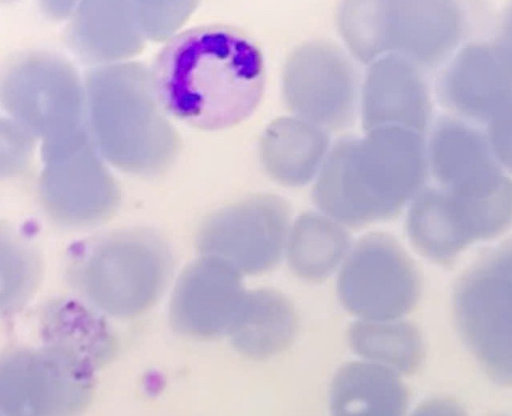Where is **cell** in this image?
Instances as JSON below:
<instances>
[{
  "mask_svg": "<svg viewBox=\"0 0 512 416\" xmlns=\"http://www.w3.org/2000/svg\"><path fill=\"white\" fill-rule=\"evenodd\" d=\"M363 129L398 126L421 134L431 113L430 95L421 68L408 59L384 55L366 70L360 92Z\"/></svg>",
  "mask_w": 512,
  "mask_h": 416,
  "instance_id": "9a60e30c",
  "label": "cell"
},
{
  "mask_svg": "<svg viewBox=\"0 0 512 416\" xmlns=\"http://www.w3.org/2000/svg\"><path fill=\"white\" fill-rule=\"evenodd\" d=\"M454 312L464 341L485 372L512 386V239L461 278Z\"/></svg>",
  "mask_w": 512,
  "mask_h": 416,
  "instance_id": "52a82bcc",
  "label": "cell"
},
{
  "mask_svg": "<svg viewBox=\"0 0 512 416\" xmlns=\"http://www.w3.org/2000/svg\"><path fill=\"white\" fill-rule=\"evenodd\" d=\"M330 147L324 128L297 116H281L264 128L258 155L264 171L275 182L301 187L317 177Z\"/></svg>",
  "mask_w": 512,
  "mask_h": 416,
  "instance_id": "e0dca14e",
  "label": "cell"
},
{
  "mask_svg": "<svg viewBox=\"0 0 512 416\" xmlns=\"http://www.w3.org/2000/svg\"><path fill=\"white\" fill-rule=\"evenodd\" d=\"M73 285L100 311L118 318L138 316L164 292L173 270L163 237L146 228L104 234L83 244L71 266Z\"/></svg>",
  "mask_w": 512,
  "mask_h": 416,
  "instance_id": "5b68a950",
  "label": "cell"
},
{
  "mask_svg": "<svg viewBox=\"0 0 512 416\" xmlns=\"http://www.w3.org/2000/svg\"><path fill=\"white\" fill-rule=\"evenodd\" d=\"M87 126L100 155L138 175L166 170L179 137L164 114L140 62L109 63L84 73Z\"/></svg>",
  "mask_w": 512,
  "mask_h": 416,
  "instance_id": "3957f363",
  "label": "cell"
},
{
  "mask_svg": "<svg viewBox=\"0 0 512 416\" xmlns=\"http://www.w3.org/2000/svg\"><path fill=\"white\" fill-rule=\"evenodd\" d=\"M438 95L455 112L490 121L512 102V72L495 44L470 43L441 74Z\"/></svg>",
  "mask_w": 512,
  "mask_h": 416,
  "instance_id": "2e32d148",
  "label": "cell"
},
{
  "mask_svg": "<svg viewBox=\"0 0 512 416\" xmlns=\"http://www.w3.org/2000/svg\"><path fill=\"white\" fill-rule=\"evenodd\" d=\"M336 25L358 61L368 65L395 54L422 69L438 65L458 45L465 18L453 1H344Z\"/></svg>",
  "mask_w": 512,
  "mask_h": 416,
  "instance_id": "277c9868",
  "label": "cell"
},
{
  "mask_svg": "<svg viewBox=\"0 0 512 416\" xmlns=\"http://www.w3.org/2000/svg\"><path fill=\"white\" fill-rule=\"evenodd\" d=\"M428 165L441 189L463 197H485L501 189L506 177L488 138L468 124L440 118L427 147Z\"/></svg>",
  "mask_w": 512,
  "mask_h": 416,
  "instance_id": "5bb4252c",
  "label": "cell"
},
{
  "mask_svg": "<svg viewBox=\"0 0 512 416\" xmlns=\"http://www.w3.org/2000/svg\"><path fill=\"white\" fill-rule=\"evenodd\" d=\"M502 59L512 72V6L501 17L496 42L494 43Z\"/></svg>",
  "mask_w": 512,
  "mask_h": 416,
  "instance_id": "484cf974",
  "label": "cell"
},
{
  "mask_svg": "<svg viewBox=\"0 0 512 416\" xmlns=\"http://www.w3.org/2000/svg\"><path fill=\"white\" fill-rule=\"evenodd\" d=\"M348 339L360 356L401 373L414 372L423 359L421 335L408 322L357 321L350 327Z\"/></svg>",
  "mask_w": 512,
  "mask_h": 416,
  "instance_id": "7402d4cb",
  "label": "cell"
},
{
  "mask_svg": "<svg viewBox=\"0 0 512 416\" xmlns=\"http://www.w3.org/2000/svg\"><path fill=\"white\" fill-rule=\"evenodd\" d=\"M93 366L55 345L15 348L2 357V416H77L92 391Z\"/></svg>",
  "mask_w": 512,
  "mask_h": 416,
  "instance_id": "ba28073f",
  "label": "cell"
},
{
  "mask_svg": "<svg viewBox=\"0 0 512 416\" xmlns=\"http://www.w3.org/2000/svg\"><path fill=\"white\" fill-rule=\"evenodd\" d=\"M488 141L499 164L512 172V102L489 121Z\"/></svg>",
  "mask_w": 512,
  "mask_h": 416,
  "instance_id": "cb8c5ba5",
  "label": "cell"
},
{
  "mask_svg": "<svg viewBox=\"0 0 512 416\" xmlns=\"http://www.w3.org/2000/svg\"><path fill=\"white\" fill-rule=\"evenodd\" d=\"M349 245L350 237L342 224L323 213L305 212L289 230L288 263L298 276L318 281L336 268Z\"/></svg>",
  "mask_w": 512,
  "mask_h": 416,
  "instance_id": "44dd1931",
  "label": "cell"
},
{
  "mask_svg": "<svg viewBox=\"0 0 512 416\" xmlns=\"http://www.w3.org/2000/svg\"><path fill=\"white\" fill-rule=\"evenodd\" d=\"M408 392L394 370L351 362L335 374L330 390L333 416H404Z\"/></svg>",
  "mask_w": 512,
  "mask_h": 416,
  "instance_id": "d6986e66",
  "label": "cell"
},
{
  "mask_svg": "<svg viewBox=\"0 0 512 416\" xmlns=\"http://www.w3.org/2000/svg\"><path fill=\"white\" fill-rule=\"evenodd\" d=\"M91 135L44 161L39 198L47 215L66 227H87L116 210L119 191Z\"/></svg>",
  "mask_w": 512,
  "mask_h": 416,
  "instance_id": "7c38bea8",
  "label": "cell"
},
{
  "mask_svg": "<svg viewBox=\"0 0 512 416\" xmlns=\"http://www.w3.org/2000/svg\"><path fill=\"white\" fill-rule=\"evenodd\" d=\"M246 293L235 268L216 257L202 256L177 280L170 302L171 325L178 333L197 338L229 334Z\"/></svg>",
  "mask_w": 512,
  "mask_h": 416,
  "instance_id": "4fadbf2b",
  "label": "cell"
},
{
  "mask_svg": "<svg viewBox=\"0 0 512 416\" xmlns=\"http://www.w3.org/2000/svg\"><path fill=\"white\" fill-rule=\"evenodd\" d=\"M47 314L49 344L61 347L91 365L108 356L110 336L102 322L82 308L59 307Z\"/></svg>",
  "mask_w": 512,
  "mask_h": 416,
  "instance_id": "603a6c76",
  "label": "cell"
},
{
  "mask_svg": "<svg viewBox=\"0 0 512 416\" xmlns=\"http://www.w3.org/2000/svg\"><path fill=\"white\" fill-rule=\"evenodd\" d=\"M290 214L289 204L277 194L248 195L206 218L197 247L202 256L221 259L239 273H262L281 257Z\"/></svg>",
  "mask_w": 512,
  "mask_h": 416,
  "instance_id": "30bf717a",
  "label": "cell"
},
{
  "mask_svg": "<svg viewBox=\"0 0 512 416\" xmlns=\"http://www.w3.org/2000/svg\"><path fill=\"white\" fill-rule=\"evenodd\" d=\"M411 416H467L464 409L447 398H434L421 404Z\"/></svg>",
  "mask_w": 512,
  "mask_h": 416,
  "instance_id": "d4e9b609",
  "label": "cell"
},
{
  "mask_svg": "<svg viewBox=\"0 0 512 416\" xmlns=\"http://www.w3.org/2000/svg\"><path fill=\"white\" fill-rule=\"evenodd\" d=\"M162 109L204 130L248 118L259 105L266 70L258 45L225 24L188 28L172 36L149 69Z\"/></svg>",
  "mask_w": 512,
  "mask_h": 416,
  "instance_id": "6da1fadb",
  "label": "cell"
},
{
  "mask_svg": "<svg viewBox=\"0 0 512 416\" xmlns=\"http://www.w3.org/2000/svg\"><path fill=\"white\" fill-rule=\"evenodd\" d=\"M1 102L17 124L42 138L41 150L88 129L84 82L58 53L31 50L11 57L1 72Z\"/></svg>",
  "mask_w": 512,
  "mask_h": 416,
  "instance_id": "8992f818",
  "label": "cell"
},
{
  "mask_svg": "<svg viewBox=\"0 0 512 416\" xmlns=\"http://www.w3.org/2000/svg\"><path fill=\"white\" fill-rule=\"evenodd\" d=\"M134 2H83L67 28L70 49L82 61L109 64L141 49Z\"/></svg>",
  "mask_w": 512,
  "mask_h": 416,
  "instance_id": "ac0fdd59",
  "label": "cell"
},
{
  "mask_svg": "<svg viewBox=\"0 0 512 416\" xmlns=\"http://www.w3.org/2000/svg\"><path fill=\"white\" fill-rule=\"evenodd\" d=\"M286 107L327 131L349 127L356 115L359 77L347 52L336 42L313 38L288 54L281 76Z\"/></svg>",
  "mask_w": 512,
  "mask_h": 416,
  "instance_id": "9c48e42d",
  "label": "cell"
},
{
  "mask_svg": "<svg viewBox=\"0 0 512 416\" xmlns=\"http://www.w3.org/2000/svg\"><path fill=\"white\" fill-rule=\"evenodd\" d=\"M428 166L419 132L384 126L345 135L331 145L312 199L323 214L349 227L390 219L420 192Z\"/></svg>",
  "mask_w": 512,
  "mask_h": 416,
  "instance_id": "7a4b0ae2",
  "label": "cell"
},
{
  "mask_svg": "<svg viewBox=\"0 0 512 416\" xmlns=\"http://www.w3.org/2000/svg\"><path fill=\"white\" fill-rule=\"evenodd\" d=\"M297 319L291 303L280 293L259 289L246 293L229 335L234 347L251 358H267L293 340Z\"/></svg>",
  "mask_w": 512,
  "mask_h": 416,
  "instance_id": "ffe728a7",
  "label": "cell"
},
{
  "mask_svg": "<svg viewBox=\"0 0 512 416\" xmlns=\"http://www.w3.org/2000/svg\"><path fill=\"white\" fill-rule=\"evenodd\" d=\"M343 306L369 321H392L409 312L420 293L417 270L397 241L370 233L358 241L337 282Z\"/></svg>",
  "mask_w": 512,
  "mask_h": 416,
  "instance_id": "8fae6325",
  "label": "cell"
}]
</instances>
